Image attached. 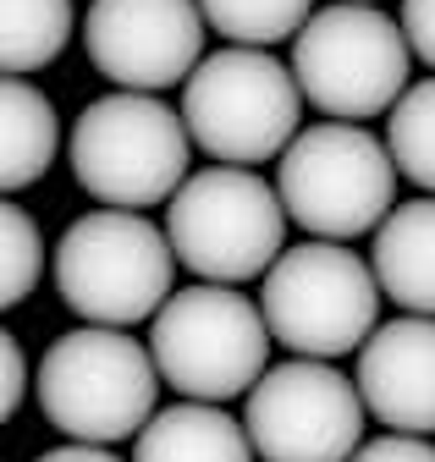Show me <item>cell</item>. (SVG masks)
<instances>
[{"instance_id": "cell-2", "label": "cell", "mask_w": 435, "mask_h": 462, "mask_svg": "<svg viewBox=\"0 0 435 462\" xmlns=\"http://www.w3.org/2000/svg\"><path fill=\"white\" fill-rule=\"evenodd\" d=\"M72 177L99 209H154L188 188L193 133L160 94H105L72 122Z\"/></svg>"}, {"instance_id": "cell-10", "label": "cell", "mask_w": 435, "mask_h": 462, "mask_svg": "<svg viewBox=\"0 0 435 462\" xmlns=\"http://www.w3.org/2000/svg\"><path fill=\"white\" fill-rule=\"evenodd\" d=\"M364 396L337 364L287 358L243 396V430L264 462H353L364 451Z\"/></svg>"}, {"instance_id": "cell-20", "label": "cell", "mask_w": 435, "mask_h": 462, "mask_svg": "<svg viewBox=\"0 0 435 462\" xmlns=\"http://www.w3.org/2000/svg\"><path fill=\"white\" fill-rule=\"evenodd\" d=\"M353 462H435V446L424 435H375Z\"/></svg>"}, {"instance_id": "cell-14", "label": "cell", "mask_w": 435, "mask_h": 462, "mask_svg": "<svg viewBox=\"0 0 435 462\" xmlns=\"http://www.w3.org/2000/svg\"><path fill=\"white\" fill-rule=\"evenodd\" d=\"M248 430L209 402H177L149 419V430L133 440V462H254Z\"/></svg>"}, {"instance_id": "cell-5", "label": "cell", "mask_w": 435, "mask_h": 462, "mask_svg": "<svg viewBox=\"0 0 435 462\" xmlns=\"http://www.w3.org/2000/svg\"><path fill=\"white\" fill-rule=\"evenodd\" d=\"M287 204L259 171L215 165L193 171L188 188L166 209V237L177 248V264H188L209 286H243L254 275H270L287 254Z\"/></svg>"}, {"instance_id": "cell-17", "label": "cell", "mask_w": 435, "mask_h": 462, "mask_svg": "<svg viewBox=\"0 0 435 462\" xmlns=\"http://www.w3.org/2000/svg\"><path fill=\"white\" fill-rule=\"evenodd\" d=\"M199 12L232 50H270L309 28L314 0H199Z\"/></svg>"}, {"instance_id": "cell-1", "label": "cell", "mask_w": 435, "mask_h": 462, "mask_svg": "<svg viewBox=\"0 0 435 462\" xmlns=\"http://www.w3.org/2000/svg\"><path fill=\"white\" fill-rule=\"evenodd\" d=\"M160 385L166 380H160L149 346L133 341L127 330H105V325L56 336L33 374L39 413L50 424L67 440L111 446V451L116 440H138L149 430Z\"/></svg>"}, {"instance_id": "cell-19", "label": "cell", "mask_w": 435, "mask_h": 462, "mask_svg": "<svg viewBox=\"0 0 435 462\" xmlns=\"http://www.w3.org/2000/svg\"><path fill=\"white\" fill-rule=\"evenodd\" d=\"M0 248H6V259H0V309H17L44 275V237L28 209L17 204L0 209Z\"/></svg>"}, {"instance_id": "cell-18", "label": "cell", "mask_w": 435, "mask_h": 462, "mask_svg": "<svg viewBox=\"0 0 435 462\" xmlns=\"http://www.w3.org/2000/svg\"><path fill=\"white\" fill-rule=\"evenodd\" d=\"M386 149L397 160V177H408L424 199H435V78L413 83L392 122H386Z\"/></svg>"}, {"instance_id": "cell-8", "label": "cell", "mask_w": 435, "mask_h": 462, "mask_svg": "<svg viewBox=\"0 0 435 462\" xmlns=\"http://www.w3.org/2000/svg\"><path fill=\"white\" fill-rule=\"evenodd\" d=\"M303 88L270 50H215L182 88V122L221 165H264L292 149Z\"/></svg>"}, {"instance_id": "cell-12", "label": "cell", "mask_w": 435, "mask_h": 462, "mask_svg": "<svg viewBox=\"0 0 435 462\" xmlns=\"http://www.w3.org/2000/svg\"><path fill=\"white\" fill-rule=\"evenodd\" d=\"M364 408L397 435H435V319L403 314L380 325L358 353Z\"/></svg>"}, {"instance_id": "cell-7", "label": "cell", "mask_w": 435, "mask_h": 462, "mask_svg": "<svg viewBox=\"0 0 435 462\" xmlns=\"http://www.w3.org/2000/svg\"><path fill=\"white\" fill-rule=\"evenodd\" d=\"M380 281L375 264L358 259L347 243H298L276 259V270L259 286L264 325L287 353L337 364L364 353V341L380 330Z\"/></svg>"}, {"instance_id": "cell-24", "label": "cell", "mask_w": 435, "mask_h": 462, "mask_svg": "<svg viewBox=\"0 0 435 462\" xmlns=\"http://www.w3.org/2000/svg\"><path fill=\"white\" fill-rule=\"evenodd\" d=\"M353 6H380V0H353Z\"/></svg>"}, {"instance_id": "cell-11", "label": "cell", "mask_w": 435, "mask_h": 462, "mask_svg": "<svg viewBox=\"0 0 435 462\" xmlns=\"http://www.w3.org/2000/svg\"><path fill=\"white\" fill-rule=\"evenodd\" d=\"M204 28L199 0H88L83 50L127 94H160L204 67Z\"/></svg>"}, {"instance_id": "cell-13", "label": "cell", "mask_w": 435, "mask_h": 462, "mask_svg": "<svg viewBox=\"0 0 435 462\" xmlns=\"http://www.w3.org/2000/svg\"><path fill=\"white\" fill-rule=\"evenodd\" d=\"M375 281L403 314L435 319V199H408L375 231Z\"/></svg>"}, {"instance_id": "cell-9", "label": "cell", "mask_w": 435, "mask_h": 462, "mask_svg": "<svg viewBox=\"0 0 435 462\" xmlns=\"http://www.w3.org/2000/svg\"><path fill=\"white\" fill-rule=\"evenodd\" d=\"M276 193L314 243H347L386 226L397 199V160L364 127L319 122L303 127L282 154Z\"/></svg>"}, {"instance_id": "cell-3", "label": "cell", "mask_w": 435, "mask_h": 462, "mask_svg": "<svg viewBox=\"0 0 435 462\" xmlns=\"http://www.w3.org/2000/svg\"><path fill=\"white\" fill-rule=\"evenodd\" d=\"M177 248L149 215L94 209L78 215L56 243V292L83 325L127 330L154 319L177 292Z\"/></svg>"}, {"instance_id": "cell-23", "label": "cell", "mask_w": 435, "mask_h": 462, "mask_svg": "<svg viewBox=\"0 0 435 462\" xmlns=\"http://www.w3.org/2000/svg\"><path fill=\"white\" fill-rule=\"evenodd\" d=\"M33 462H122L111 446H83V440H67V446H50L44 457H33Z\"/></svg>"}, {"instance_id": "cell-6", "label": "cell", "mask_w": 435, "mask_h": 462, "mask_svg": "<svg viewBox=\"0 0 435 462\" xmlns=\"http://www.w3.org/2000/svg\"><path fill=\"white\" fill-rule=\"evenodd\" d=\"M413 44L380 6H319L292 39V78L325 122H369L413 88Z\"/></svg>"}, {"instance_id": "cell-22", "label": "cell", "mask_w": 435, "mask_h": 462, "mask_svg": "<svg viewBox=\"0 0 435 462\" xmlns=\"http://www.w3.org/2000/svg\"><path fill=\"white\" fill-rule=\"evenodd\" d=\"M0 369H6V391H0V413H17L23 408V385H28V369H23V346L17 336H0Z\"/></svg>"}, {"instance_id": "cell-21", "label": "cell", "mask_w": 435, "mask_h": 462, "mask_svg": "<svg viewBox=\"0 0 435 462\" xmlns=\"http://www.w3.org/2000/svg\"><path fill=\"white\" fill-rule=\"evenodd\" d=\"M403 33L424 67H435V0H403Z\"/></svg>"}, {"instance_id": "cell-15", "label": "cell", "mask_w": 435, "mask_h": 462, "mask_svg": "<svg viewBox=\"0 0 435 462\" xmlns=\"http://www.w3.org/2000/svg\"><path fill=\"white\" fill-rule=\"evenodd\" d=\"M61 149V122H56V105H50L33 83L6 78L0 83V188L17 193L33 188L50 160Z\"/></svg>"}, {"instance_id": "cell-16", "label": "cell", "mask_w": 435, "mask_h": 462, "mask_svg": "<svg viewBox=\"0 0 435 462\" xmlns=\"http://www.w3.org/2000/svg\"><path fill=\"white\" fill-rule=\"evenodd\" d=\"M72 39V0H0V67L28 78L50 67Z\"/></svg>"}, {"instance_id": "cell-4", "label": "cell", "mask_w": 435, "mask_h": 462, "mask_svg": "<svg viewBox=\"0 0 435 462\" xmlns=\"http://www.w3.org/2000/svg\"><path fill=\"white\" fill-rule=\"evenodd\" d=\"M270 325L264 309L248 303L237 286L193 281L149 319L154 369L182 402L221 408L232 396H248L270 374Z\"/></svg>"}]
</instances>
